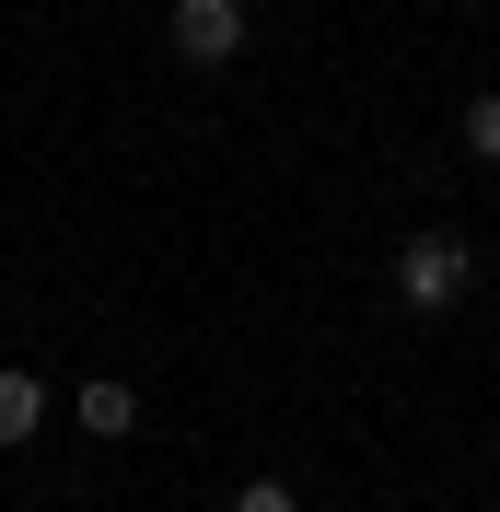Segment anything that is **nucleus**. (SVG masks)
I'll list each match as a JSON object with an SVG mask.
<instances>
[{"instance_id": "nucleus-1", "label": "nucleus", "mask_w": 500, "mask_h": 512, "mask_svg": "<svg viewBox=\"0 0 500 512\" xmlns=\"http://www.w3.org/2000/svg\"><path fill=\"white\" fill-rule=\"evenodd\" d=\"M466 291H477V245L466 233H407L396 245V303L407 315H454Z\"/></svg>"}, {"instance_id": "nucleus-2", "label": "nucleus", "mask_w": 500, "mask_h": 512, "mask_svg": "<svg viewBox=\"0 0 500 512\" xmlns=\"http://www.w3.org/2000/svg\"><path fill=\"white\" fill-rule=\"evenodd\" d=\"M163 47L187 70H233L245 59V0H175V12H163Z\"/></svg>"}, {"instance_id": "nucleus-5", "label": "nucleus", "mask_w": 500, "mask_h": 512, "mask_svg": "<svg viewBox=\"0 0 500 512\" xmlns=\"http://www.w3.org/2000/svg\"><path fill=\"white\" fill-rule=\"evenodd\" d=\"M233 512H303V489H291V478H245V489H233Z\"/></svg>"}, {"instance_id": "nucleus-3", "label": "nucleus", "mask_w": 500, "mask_h": 512, "mask_svg": "<svg viewBox=\"0 0 500 512\" xmlns=\"http://www.w3.org/2000/svg\"><path fill=\"white\" fill-rule=\"evenodd\" d=\"M70 419H82L94 443H128V431H140V396H128L117 373H94V384H70Z\"/></svg>"}, {"instance_id": "nucleus-6", "label": "nucleus", "mask_w": 500, "mask_h": 512, "mask_svg": "<svg viewBox=\"0 0 500 512\" xmlns=\"http://www.w3.org/2000/svg\"><path fill=\"white\" fill-rule=\"evenodd\" d=\"M466 152H477V163H500V94H477V105H466Z\"/></svg>"}, {"instance_id": "nucleus-4", "label": "nucleus", "mask_w": 500, "mask_h": 512, "mask_svg": "<svg viewBox=\"0 0 500 512\" xmlns=\"http://www.w3.org/2000/svg\"><path fill=\"white\" fill-rule=\"evenodd\" d=\"M35 419H47V384H35V373H0V454L35 443Z\"/></svg>"}]
</instances>
